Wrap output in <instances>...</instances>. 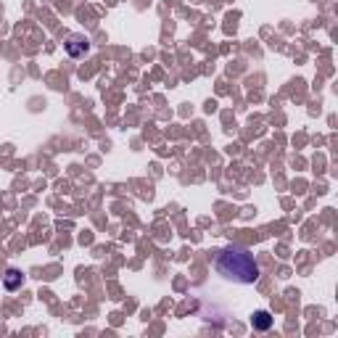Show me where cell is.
<instances>
[{"mask_svg":"<svg viewBox=\"0 0 338 338\" xmlns=\"http://www.w3.org/2000/svg\"><path fill=\"white\" fill-rule=\"evenodd\" d=\"M251 322H254V328H256V330H270V328H272L270 312H256V314L251 317Z\"/></svg>","mask_w":338,"mask_h":338,"instance_id":"obj_2","label":"cell"},{"mask_svg":"<svg viewBox=\"0 0 338 338\" xmlns=\"http://www.w3.org/2000/svg\"><path fill=\"white\" fill-rule=\"evenodd\" d=\"M21 283H24V278H21L16 270H8V272H5V288H8V291H16Z\"/></svg>","mask_w":338,"mask_h":338,"instance_id":"obj_3","label":"cell"},{"mask_svg":"<svg viewBox=\"0 0 338 338\" xmlns=\"http://www.w3.org/2000/svg\"><path fill=\"white\" fill-rule=\"evenodd\" d=\"M217 272L222 278L233 280V283H243V286H251V283L259 280L256 259H254V254L246 251L243 246H227V249L219 251Z\"/></svg>","mask_w":338,"mask_h":338,"instance_id":"obj_1","label":"cell"},{"mask_svg":"<svg viewBox=\"0 0 338 338\" xmlns=\"http://www.w3.org/2000/svg\"><path fill=\"white\" fill-rule=\"evenodd\" d=\"M82 50H87V42H82V40H72V42H69V53H72V56H80Z\"/></svg>","mask_w":338,"mask_h":338,"instance_id":"obj_4","label":"cell"}]
</instances>
